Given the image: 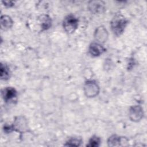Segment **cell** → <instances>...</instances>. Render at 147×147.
I'll list each match as a JSON object with an SVG mask.
<instances>
[{
	"mask_svg": "<svg viewBox=\"0 0 147 147\" xmlns=\"http://www.w3.org/2000/svg\"><path fill=\"white\" fill-rule=\"evenodd\" d=\"M13 21L11 18L7 15H3L1 17V29L6 30L11 28Z\"/></svg>",
	"mask_w": 147,
	"mask_h": 147,
	"instance_id": "cell-10",
	"label": "cell"
},
{
	"mask_svg": "<svg viewBox=\"0 0 147 147\" xmlns=\"http://www.w3.org/2000/svg\"><path fill=\"white\" fill-rule=\"evenodd\" d=\"M2 95L4 101L6 103H14L17 101V92L16 90L11 87H7L2 91Z\"/></svg>",
	"mask_w": 147,
	"mask_h": 147,
	"instance_id": "cell-4",
	"label": "cell"
},
{
	"mask_svg": "<svg viewBox=\"0 0 147 147\" xmlns=\"http://www.w3.org/2000/svg\"><path fill=\"white\" fill-rule=\"evenodd\" d=\"M127 24V20L123 15L117 14L110 22L111 30L115 36H119L123 33Z\"/></svg>",
	"mask_w": 147,
	"mask_h": 147,
	"instance_id": "cell-1",
	"label": "cell"
},
{
	"mask_svg": "<svg viewBox=\"0 0 147 147\" xmlns=\"http://www.w3.org/2000/svg\"><path fill=\"white\" fill-rule=\"evenodd\" d=\"M105 48L99 42L91 43L88 48L89 53L94 57H98L105 52Z\"/></svg>",
	"mask_w": 147,
	"mask_h": 147,
	"instance_id": "cell-8",
	"label": "cell"
},
{
	"mask_svg": "<svg viewBox=\"0 0 147 147\" xmlns=\"http://www.w3.org/2000/svg\"><path fill=\"white\" fill-rule=\"evenodd\" d=\"M100 139L96 136H92L89 140L88 144H87V146L90 147H97L100 145Z\"/></svg>",
	"mask_w": 147,
	"mask_h": 147,
	"instance_id": "cell-15",
	"label": "cell"
},
{
	"mask_svg": "<svg viewBox=\"0 0 147 147\" xmlns=\"http://www.w3.org/2000/svg\"><path fill=\"white\" fill-rule=\"evenodd\" d=\"M82 141V139L78 137H72L69 139L65 144V146H80Z\"/></svg>",
	"mask_w": 147,
	"mask_h": 147,
	"instance_id": "cell-14",
	"label": "cell"
},
{
	"mask_svg": "<svg viewBox=\"0 0 147 147\" xmlns=\"http://www.w3.org/2000/svg\"><path fill=\"white\" fill-rule=\"evenodd\" d=\"M1 78L2 80H6L10 77V71L9 68L6 65L2 63L1 64Z\"/></svg>",
	"mask_w": 147,
	"mask_h": 147,
	"instance_id": "cell-13",
	"label": "cell"
},
{
	"mask_svg": "<svg viewBox=\"0 0 147 147\" xmlns=\"http://www.w3.org/2000/svg\"><path fill=\"white\" fill-rule=\"evenodd\" d=\"M84 92L87 97H95L99 92V87L95 81L87 80L84 86Z\"/></svg>",
	"mask_w": 147,
	"mask_h": 147,
	"instance_id": "cell-3",
	"label": "cell"
},
{
	"mask_svg": "<svg viewBox=\"0 0 147 147\" xmlns=\"http://www.w3.org/2000/svg\"><path fill=\"white\" fill-rule=\"evenodd\" d=\"M105 3L101 1H91L88 3L89 10L94 13H100L105 10Z\"/></svg>",
	"mask_w": 147,
	"mask_h": 147,
	"instance_id": "cell-9",
	"label": "cell"
},
{
	"mask_svg": "<svg viewBox=\"0 0 147 147\" xmlns=\"http://www.w3.org/2000/svg\"><path fill=\"white\" fill-rule=\"evenodd\" d=\"M78 19L73 14L67 16L63 22V26L64 30L68 34H72L76 30L78 26Z\"/></svg>",
	"mask_w": 147,
	"mask_h": 147,
	"instance_id": "cell-2",
	"label": "cell"
},
{
	"mask_svg": "<svg viewBox=\"0 0 147 147\" xmlns=\"http://www.w3.org/2000/svg\"><path fill=\"white\" fill-rule=\"evenodd\" d=\"M124 138L118 136L117 135H113L108 139L107 143L109 146H117L121 145V144L123 142Z\"/></svg>",
	"mask_w": 147,
	"mask_h": 147,
	"instance_id": "cell-12",
	"label": "cell"
},
{
	"mask_svg": "<svg viewBox=\"0 0 147 147\" xmlns=\"http://www.w3.org/2000/svg\"><path fill=\"white\" fill-rule=\"evenodd\" d=\"M94 37L98 42L103 43L106 42L108 38V32L103 26H98L95 31Z\"/></svg>",
	"mask_w": 147,
	"mask_h": 147,
	"instance_id": "cell-6",
	"label": "cell"
},
{
	"mask_svg": "<svg viewBox=\"0 0 147 147\" xmlns=\"http://www.w3.org/2000/svg\"><path fill=\"white\" fill-rule=\"evenodd\" d=\"M2 2L5 4L4 5L7 7H11L14 4V2L13 1H2Z\"/></svg>",
	"mask_w": 147,
	"mask_h": 147,
	"instance_id": "cell-16",
	"label": "cell"
},
{
	"mask_svg": "<svg viewBox=\"0 0 147 147\" xmlns=\"http://www.w3.org/2000/svg\"><path fill=\"white\" fill-rule=\"evenodd\" d=\"M11 126L13 130H16L20 133L22 131H25L28 127L27 121L23 117H18L15 119Z\"/></svg>",
	"mask_w": 147,
	"mask_h": 147,
	"instance_id": "cell-7",
	"label": "cell"
},
{
	"mask_svg": "<svg viewBox=\"0 0 147 147\" xmlns=\"http://www.w3.org/2000/svg\"><path fill=\"white\" fill-rule=\"evenodd\" d=\"M129 116L130 120L133 122L140 121L144 116L142 107L140 105L131 106L129 111Z\"/></svg>",
	"mask_w": 147,
	"mask_h": 147,
	"instance_id": "cell-5",
	"label": "cell"
},
{
	"mask_svg": "<svg viewBox=\"0 0 147 147\" xmlns=\"http://www.w3.org/2000/svg\"><path fill=\"white\" fill-rule=\"evenodd\" d=\"M42 30H46L49 29L52 25V20L48 15H42L39 17Z\"/></svg>",
	"mask_w": 147,
	"mask_h": 147,
	"instance_id": "cell-11",
	"label": "cell"
}]
</instances>
